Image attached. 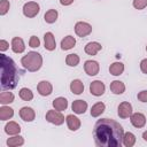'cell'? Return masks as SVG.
I'll use <instances>...</instances> for the list:
<instances>
[{
    "label": "cell",
    "instance_id": "e575fe53",
    "mask_svg": "<svg viewBox=\"0 0 147 147\" xmlns=\"http://www.w3.org/2000/svg\"><path fill=\"white\" fill-rule=\"evenodd\" d=\"M138 100L141 101V102H147V90H144V91H140L137 95Z\"/></svg>",
    "mask_w": 147,
    "mask_h": 147
},
{
    "label": "cell",
    "instance_id": "3957f363",
    "mask_svg": "<svg viewBox=\"0 0 147 147\" xmlns=\"http://www.w3.org/2000/svg\"><path fill=\"white\" fill-rule=\"evenodd\" d=\"M21 63L28 71L34 72V71H38L41 68V65H42V56L39 53L32 51V52H29L26 55H24L21 59Z\"/></svg>",
    "mask_w": 147,
    "mask_h": 147
},
{
    "label": "cell",
    "instance_id": "f546056e",
    "mask_svg": "<svg viewBox=\"0 0 147 147\" xmlns=\"http://www.w3.org/2000/svg\"><path fill=\"white\" fill-rule=\"evenodd\" d=\"M18 95H20V98H21L22 100H24V101H30V100L33 99V93H32V91H31L30 88H28V87H22V88L20 90V92H18Z\"/></svg>",
    "mask_w": 147,
    "mask_h": 147
},
{
    "label": "cell",
    "instance_id": "836d02e7",
    "mask_svg": "<svg viewBox=\"0 0 147 147\" xmlns=\"http://www.w3.org/2000/svg\"><path fill=\"white\" fill-rule=\"evenodd\" d=\"M29 46L32 47V48L39 47V46H40V40H39V38L36 37V36H31V37H30V40H29Z\"/></svg>",
    "mask_w": 147,
    "mask_h": 147
},
{
    "label": "cell",
    "instance_id": "9a60e30c",
    "mask_svg": "<svg viewBox=\"0 0 147 147\" xmlns=\"http://www.w3.org/2000/svg\"><path fill=\"white\" fill-rule=\"evenodd\" d=\"M71 109L75 114H84L87 109V102L84 101V100H75L71 105Z\"/></svg>",
    "mask_w": 147,
    "mask_h": 147
},
{
    "label": "cell",
    "instance_id": "52a82bcc",
    "mask_svg": "<svg viewBox=\"0 0 147 147\" xmlns=\"http://www.w3.org/2000/svg\"><path fill=\"white\" fill-rule=\"evenodd\" d=\"M106 91V86L101 80H94L90 84V92L94 96H101L103 95Z\"/></svg>",
    "mask_w": 147,
    "mask_h": 147
},
{
    "label": "cell",
    "instance_id": "ba28073f",
    "mask_svg": "<svg viewBox=\"0 0 147 147\" xmlns=\"http://www.w3.org/2000/svg\"><path fill=\"white\" fill-rule=\"evenodd\" d=\"M84 70L88 76H95L99 74L100 70V65L96 61L94 60H87L84 63Z\"/></svg>",
    "mask_w": 147,
    "mask_h": 147
},
{
    "label": "cell",
    "instance_id": "d6986e66",
    "mask_svg": "<svg viewBox=\"0 0 147 147\" xmlns=\"http://www.w3.org/2000/svg\"><path fill=\"white\" fill-rule=\"evenodd\" d=\"M110 91L116 95L123 94L124 91H125V85L121 80H114V82L110 83Z\"/></svg>",
    "mask_w": 147,
    "mask_h": 147
},
{
    "label": "cell",
    "instance_id": "ac0fdd59",
    "mask_svg": "<svg viewBox=\"0 0 147 147\" xmlns=\"http://www.w3.org/2000/svg\"><path fill=\"white\" fill-rule=\"evenodd\" d=\"M44 41H45V48L47 51H54L55 49L56 42H55L54 34L52 32H46L44 34Z\"/></svg>",
    "mask_w": 147,
    "mask_h": 147
},
{
    "label": "cell",
    "instance_id": "d6a6232c",
    "mask_svg": "<svg viewBox=\"0 0 147 147\" xmlns=\"http://www.w3.org/2000/svg\"><path fill=\"white\" fill-rule=\"evenodd\" d=\"M132 5H133V7L136 9L141 10V9H144L147 6V0H133Z\"/></svg>",
    "mask_w": 147,
    "mask_h": 147
},
{
    "label": "cell",
    "instance_id": "5bb4252c",
    "mask_svg": "<svg viewBox=\"0 0 147 147\" xmlns=\"http://www.w3.org/2000/svg\"><path fill=\"white\" fill-rule=\"evenodd\" d=\"M65 122L70 131H77L80 127V119L75 115H68L65 117Z\"/></svg>",
    "mask_w": 147,
    "mask_h": 147
},
{
    "label": "cell",
    "instance_id": "8992f818",
    "mask_svg": "<svg viewBox=\"0 0 147 147\" xmlns=\"http://www.w3.org/2000/svg\"><path fill=\"white\" fill-rule=\"evenodd\" d=\"M75 32L78 37L80 38H84L86 36H88L91 32H92V25L88 24L87 22H83V21H79L75 24Z\"/></svg>",
    "mask_w": 147,
    "mask_h": 147
},
{
    "label": "cell",
    "instance_id": "4dcf8cb0",
    "mask_svg": "<svg viewBox=\"0 0 147 147\" xmlns=\"http://www.w3.org/2000/svg\"><path fill=\"white\" fill-rule=\"evenodd\" d=\"M79 61H80V59H79V56L77 54H68L67 57H65V63L69 67H76V65H78Z\"/></svg>",
    "mask_w": 147,
    "mask_h": 147
},
{
    "label": "cell",
    "instance_id": "ffe728a7",
    "mask_svg": "<svg viewBox=\"0 0 147 147\" xmlns=\"http://www.w3.org/2000/svg\"><path fill=\"white\" fill-rule=\"evenodd\" d=\"M70 91L76 94V95H79L84 92V84L82 80L79 79H74L71 83H70Z\"/></svg>",
    "mask_w": 147,
    "mask_h": 147
},
{
    "label": "cell",
    "instance_id": "f35d334b",
    "mask_svg": "<svg viewBox=\"0 0 147 147\" xmlns=\"http://www.w3.org/2000/svg\"><path fill=\"white\" fill-rule=\"evenodd\" d=\"M142 138H144L145 141H147V131H145V132L142 133Z\"/></svg>",
    "mask_w": 147,
    "mask_h": 147
},
{
    "label": "cell",
    "instance_id": "74e56055",
    "mask_svg": "<svg viewBox=\"0 0 147 147\" xmlns=\"http://www.w3.org/2000/svg\"><path fill=\"white\" fill-rule=\"evenodd\" d=\"M74 2V0H60V3L62 5V6H69V5H71Z\"/></svg>",
    "mask_w": 147,
    "mask_h": 147
},
{
    "label": "cell",
    "instance_id": "44dd1931",
    "mask_svg": "<svg viewBox=\"0 0 147 147\" xmlns=\"http://www.w3.org/2000/svg\"><path fill=\"white\" fill-rule=\"evenodd\" d=\"M76 45V39L72 36H67L61 40V48L63 51H69Z\"/></svg>",
    "mask_w": 147,
    "mask_h": 147
},
{
    "label": "cell",
    "instance_id": "f1b7e54d",
    "mask_svg": "<svg viewBox=\"0 0 147 147\" xmlns=\"http://www.w3.org/2000/svg\"><path fill=\"white\" fill-rule=\"evenodd\" d=\"M14 101V94L11 92H1L0 93V103L1 105H9Z\"/></svg>",
    "mask_w": 147,
    "mask_h": 147
},
{
    "label": "cell",
    "instance_id": "d590c367",
    "mask_svg": "<svg viewBox=\"0 0 147 147\" xmlns=\"http://www.w3.org/2000/svg\"><path fill=\"white\" fill-rule=\"evenodd\" d=\"M8 47H9V42L6 41L5 39H1L0 40V51L1 52H5V51L8 49Z\"/></svg>",
    "mask_w": 147,
    "mask_h": 147
},
{
    "label": "cell",
    "instance_id": "5b68a950",
    "mask_svg": "<svg viewBox=\"0 0 147 147\" xmlns=\"http://www.w3.org/2000/svg\"><path fill=\"white\" fill-rule=\"evenodd\" d=\"M46 121L54 124V125H61L64 123V116L62 115L61 111L54 109V110H48L46 113Z\"/></svg>",
    "mask_w": 147,
    "mask_h": 147
},
{
    "label": "cell",
    "instance_id": "603a6c76",
    "mask_svg": "<svg viewBox=\"0 0 147 147\" xmlns=\"http://www.w3.org/2000/svg\"><path fill=\"white\" fill-rule=\"evenodd\" d=\"M53 107H54V109H56L59 111H63L68 107V101H67L65 98L59 96V98H56V99L53 100Z\"/></svg>",
    "mask_w": 147,
    "mask_h": 147
},
{
    "label": "cell",
    "instance_id": "7402d4cb",
    "mask_svg": "<svg viewBox=\"0 0 147 147\" xmlns=\"http://www.w3.org/2000/svg\"><path fill=\"white\" fill-rule=\"evenodd\" d=\"M14 116V109L6 106V105H2V107H0V119L1 121H7L9 118H11Z\"/></svg>",
    "mask_w": 147,
    "mask_h": 147
},
{
    "label": "cell",
    "instance_id": "484cf974",
    "mask_svg": "<svg viewBox=\"0 0 147 147\" xmlns=\"http://www.w3.org/2000/svg\"><path fill=\"white\" fill-rule=\"evenodd\" d=\"M106 109V106L103 102H96L91 108V116L92 117H99Z\"/></svg>",
    "mask_w": 147,
    "mask_h": 147
},
{
    "label": "cell",
    "instance_id": "d4e9b609",
    "mask_svg": "<svg viewBox=\"0 0 147 147\" xmlns=\"http://www.w3.org/2000/svg\"><path fill=\"white\" fill-rule=\"evenodd\" d=\"M57 16H59V13L56 9H48L45 15H44V20L46 23L48 24H52V23H55L56 20H57Z\"/></svg>",
    "mask_w": 147,
    "mask_h": 147
},
{
    "label": "cell",
    "instance_id": "8d00e7d4",
    "mask_svg": "<svg viewBox=\"0 0 147 147\" xmlns=\"http://www.w3.org/2000/svg\"><path fill=\"white\" fill-rule=\"evenodd\" d=\"M140 70H141L145 75H147V59L141 60V62H140Z\"/></svg>",
    "mask_w": 147,
    "mask_h": 147
},
{
    "label": "cell",
    "instance_id": "4316f807",
    "mask_svg": "<svg viewBox=\"0 0 147 147\" xmlns=\"http://www.w3.org/2000/svg\"><path fill=\"white\" fill-rule=\"evenodd\" d=\"M24 144V139L22 136H14L11 138H8L7 139V146L8 147H17V146H22Z\"/></svg>",
    "mask_w": 147,
    "mask_h": 147
},
{
    "label": "cell",
    "instance_id": "6da1fadb",
    "mask_svg": "<svg viewBox=\"0 0 147 147\" xmlns=\"http://www.w3.org/2000/svg\"><path fill=\"white\" fill-rule=\"evenodd\" d=\"M123 136L122 125L111 118H101L94 126V141L99 147H118L123 144Z\"/></svg>",
    "mask_w": 147,
    "mask_h": 147
},
{
    "label": "cell",
    "instance_id": "4fadbf2b",
    "mask_svg": "<svg viewBox=\"0 0 147 147\" xmlns=\"http://www.w3.org/2000/svg\"><path fill=\"white\" fill-rule=\"evenodd\" d=\"M11 49L14 53H17V54L23 53L25 51V45L23 39L20 37H14L11 39Z\"/></svg>",
    "mask_w": 147,
    "mask_h": 147
},
{
    "label": "cell",
    "instance_id": "1f68e13d",
    "mask_svg": "<svg viewBox=\"0 0 147 147\" xmlns=\"http://www.w3.org/2000/svg\"><path fill=\"white\" fill-rule=\"evenodd\" d=\"M9 8H10V3L8 0H1L0 1V15L1 16L6 15L8 13Z\"/></svg>",
    "mask_w": 147,
    "mask_h": 147
},
{
    "label": "cell",
    "instance_id": "8fae6325",
    "mask_svg": "<svg viewBox=\"0 0 147 147\" xmlns=\"http://www.w3.org/2000/svg\"><path fill=\"white\" fill-rule=\"evenodd\" d=\"M37 91L42 96H48L53 92V85L47 80H41L37 85Z\"/></svg>",
    "mask_w": 147,
    "mask_h": 147
},
{
    "label": "cell",
    "instance_id": "7a4b0ae2",
    "mask_svg": "<svg viewBox=\"0 0 147 147\" xmlns=\"http://www.w3.org/2000/svg\"><path fill=\"white\" fill-rule=\"evenodd\" d=\"M17 69L15 62L5 54H1V87L11 90L17 84Z\"/></svg>",
    "mask_w": 147,
    "mask_h": 147
},
{
    "label": "cell",
    "instance_id": "9c48e42d",
    "mask_svg": "<svg viewBox=\"0 0 147 147\" xmlns=\"http://www.w3.org/2000/svg\"><path fill=\"white\" fill-rule=\"evenodd\" d=\"M132 105L127 101H124L122 103H119L118 108H117V114L121 118H127L132 115Z\"/></svg>",
    "mask_w": 147,
    "mask_h": 147
},
{
    "label": "cell",
    "instance_id": "2e32d148",
    "mask_svg": "<svg viewBox=\"0 0 147 147\" xmlns=\"http://www.w3.org/2000/svg\"><path fill=\"white\" fill-rule=\"evenodd\" d=\"M101 49H102L101 44H99L96 41H91V42L86 44V46L84 48L85 53L88 54V55H96Z\"/></svg>",
    "mask_w": 147,
    "mask_h": 147
},
{
    "label": "cell",
    "instance_id": "cb8c5ba5",
    "mask_svg": "<svg viewBox=\"0 0 147 147\" xmlns=\"http://www.w3.org/2000/svg\"><path fill=\"white\" fill-rule=\"evenodd\" d=\"M124 71V64L122 62H114L109 67V72L113 76H119Z\"/></svg>",
    "mask_w": 147,
    "mask_h": 147
},
{
    "label": "cell",
    "instance_id": "7c38bea8",
    "mask_svg": "<svg viewBox=\"0 0 147 147\" xmlns=\"http://www.w3.org/2000/svg\"><path fill=\"white\" fill-rule=\"evenodd\" d=\"M20 117L24 122H32L36 118V113L31 107H22L20 109Z\"/></svg>",
    "mask_w": 147,
    "mask_h": 147
},
{
    "label": "cell",
    "instance_id": "83f0119b",
    "mask_svg": "<svg viewBox=\"0 0 147 147\" xmlns=\"http://www.w3.org/2000/svg\"><path fill=\"white\" fill-rule=\"evenodd\" d=\"M123 145L125 147H132L136 144V136L132 132H126L123 136V140H122Z\"/></svg>",
    "mask_w": 147,
    "mask_h": 147
},
{
    "label": "cell",
    "instance_id": "e0dca14e",
    "mask_svg": "<svg viewBox=\"0 0 147 147\" xmlns=\"http://www.w3.org/2000/svg\"><path fill=\"white\" fill-rule=\"evenodd\" d=\"M5 132L9 136H16V134H20L21 132V126L20 124H17L16 122L14 121H10L8 122L6 125H5Z\"/></svg>",
    "mask_w": 147,
    "mask_h": 147
},
{
    "label": "cell",
    "instance_id": "30bf717a",
    "mask_svg": "<svg viewBox=\"0 0 147 147\" xmlns=\"http://www.w3.org/2000/svg\"><path fill=\"white\" fill-rule=\"evenodd\" d=\"M130 122L134 127L141 129L146 124V117L141 113H132V115L130 116Z\"/></svg>",
    "mask_w": 147,
    "mask_h": 147
},
{
    "label": "cell",
    "instance_id": "ab89813d",
    "mask_svg": "<svg viewBox=\"0 0 147 147\" xmlns=\"http://www.w3.org/2000/svg\"><path fill=\"white\" fill-rule=\"evenodd\" d=\"M146 52H147V46H146Z\"/></svg>",
    "mask_w": 147,
    "mask_h": 147
},
{
    "label": "cell",
    "instance_id": "277c9868",
    "mask_svg": "<svg viewBox=\"0 0 147 147\" xmlns=\"http://www.w3.org/2000/svg\"><path fill=\"white\" fill-rule=\"evenodd\" d=\"M39 11H40V6L34 1H29L23 6V15L26 16L28 18H32L37 16Z\"/></svg>",
    "mask_w": 147,
    "mask_h": 147
}]
</instances>
